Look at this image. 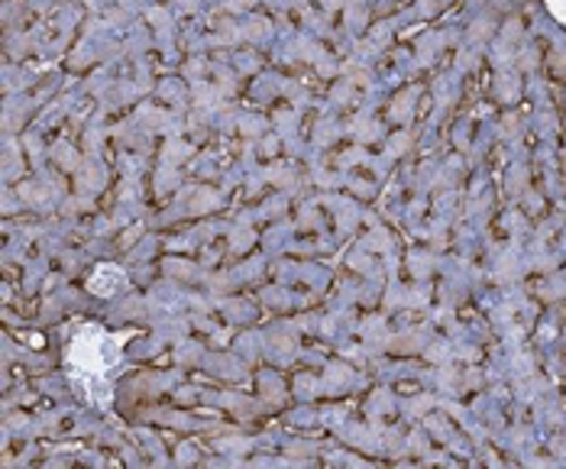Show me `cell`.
I'll list each match as a JSON object with an SVG mask.
<instances>
[{
	"label": "cell",
	"instance_id": "obj_1",
	"mask_svg": "<svg viewBox=\"0 0 566 469\" xmlns=\"http://www.w3.org/2000/svg\"><path fill=\"white\" fill-rule=\"evenodd\" d=\"M124 359V337H114L111 331L97 327V324H85L72 334L69 341V376L72 385L85 395L91 405H111V388H114V376L120 369Z\"/></svg>",
	"mask_w": 566,
	"mask_h": 469
}]
</instances>
